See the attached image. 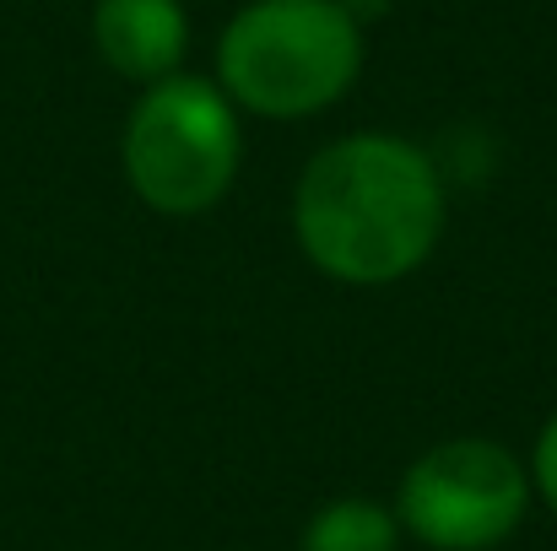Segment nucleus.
Wrapping results in <instances>:
<instances>
[{
  "label": "nucleus",
  "instance_id": "1",
  "mask_svg": "<svg viewBox=\"0 0 557 551\" xmlns=\"http://www.w3.org/2000/svg\"><path fill=\"white\" fill-rule=\"evenodd\" d=\"M449 195L438 163L389 130L320 147L293 189V238L304 260L342 287H395L422 271L444 238Z\"/></svg>",
  "mask_w": 557,
  "mask_h": 551
},
{
  "label": "nucleus",
  "instance_id": "2",
  "mask_svg": "<svg viewBox=\"0 0 557 551\" xmlns=\"http://www.w3.org/2000/svg\"><path fill=\"white\" fill-rule=\"evenodd\" d=\"M363 76V22L347 0H249L216 33V87L255 120H314Z\"/></svg>",
  "mask_w": 557,
  "mask_h": 551
},
{
  "label": "nucleus",
  "instance_id": "3",
  "mask_svg": "<svg viewBox=\"0 0 557 551\" xmlns=\"http://www.w3.org/2000/svg\"><path fill=\"white\" fill-rule=\"evenodd\" d=\"M244 125L233 98L206 76H163L141 87L120 130V168L158 216H206L238 179Z\"/></svg>",
  "mask_w": 557,
  "mask_h": 551
},
{
  "label": "nucleus",
  "instance_id": "4",
  "mask_svg": "<svg viewBox=\"0 0 557 551\" xmlns=\"http://www.w3.org/2000/svg\"><path fill=\"white\" fill-rule=\"evenodd\" d=\"M531 471L525 460L482 433L444 438L422 449L400 487L395 519L400 536L422 541L428 551H493L504 547L531 514Z\"/></svg>",
  "mask_w": 557,
  "mask_h": 551
},
{
  "label": "nucleus",
  "instance_id": "5",
  "mask_svg": "<svg viewBox=\"0 0 557 551\" xmlns=\"http://www.w3.org/2000/svg\"><path fill=\"white\" fill-rule=\"evenodd\" d=\"M92 43L103 65L136 87L174 76L189 54L185 0H98L92 5Z\"/></svg>",
  "mask_w": 557,
  "mask_h": 551
},
{
  "label": "nucleus",
  "instance_id": "6",
  "mask_svg": "<svg viewBox=\"0 0 557 551\" xmlns=\"http://www.w3.org/2000/svg\"><path fill=\"white\" fill-rule=\"evenodd\" d=\"M298 551H400V519L373 498H336L314 509Z\"/></svg>",
  "mask_w": 557,
  "mask_h": 551
},
{
  "label": "nucleus",
  "instance_id": "7",
  "mask_svg": "<svg viewBox=\"0 0 557 551\" xmlns=\"http://www.w3.org/2000/svg\"><path fill=\"white\" fill-rule=\"evenodd\" d=\"M525 471H531V492H536V498L557 514V411L542 422V433H536V449H531Z\"/></svg>",
  "mask_w": 557,
  "mask_h": 551
}]
</instances>
